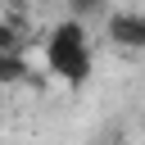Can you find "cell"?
<instances>
[{
    "label": "cell",
    "mask_w": 145,
    "mask_h": 145,
    "mask_svg": "<svg viewBox=\"0 0 145 145\" xmlns=\"http://www.w3.org/2000/svg\"><path fill=\"white\" fill-rule=\"evenodd\" d=\"M45 63H50L54 77H63L72 86H82L91 77V45H86L82 18H63V23L50 27V36H45Z\"/></svg>",
    "instance_id": "obj_1"
},
{
    "label": "cell",
    "mask_w": 145,
    "mask_h": 145,
    "mask_svg": "<svg viewBox=\"0 0 145 145\" xmlns=\"http://www.w3.org/2000/svg\"><path fill=\"white\" fill-rule=\"evenodd\" d=\"M109 41L122 45V50H145V14H131V9H118L109 14Z\"/></svg>",
    "instance_id": "obj_2"
},
{
    "label": "cell",
    "mask_w": 145,
    "mask_h": 145,
    "mask_svg": "<svg viewBox=\"0 0 145 145\" xmlns=\"http://www.w3.org/2000/svg\"><path fill=\"white\" fill-rule=\"evenodd\" d=\"M23 77H27V59H23L18 50L0 54V86H14V82H23Z\"/></svg>",
    "instance_id": "obj_3"
},
{
    "label": "cell",
    "mask_w": 145,
    "mask_h": 145,
    "mask_svg": "<svg viewBox=\"0 0 145 145\" xmlns=\"http://www.w3.org/2000/svg\"><path fill=\"white\" fill-rule=\"evenodd\" d=\"M18 41H23V23L18 18H0V54L18 50Z\"/></svg>",
    "instance_id": "obj_4"
},
{
    "label": "cell",
    "mask_w": 145,
    "mask_h": 145,
    "mask_svg": "<svg viewBox=\"0 0 145 145\" xmlns=\"http://www.w3.org/2000/svg\"><path fill=\"white\" fill-rule=\"evenodd\" d=\"M109 0H68V14L72 18H91V14H104Z\"/></svg>",
    "instance_id": "obj_5"
},
{
    "label": "cell",
    "mask_w": 145,
    "mask_h": 145,
    "mask_svg": "<svg viewBox=\"0 0 145 145\" xmlns=\"http://www.w3.org/2000/svg\"><path fill=\"white\" fill-rule=\"evenodd\" d=\"M36 5H45V0H36Z\"/></svg>",
    "instance_id": "obj_6"
}]
</instances>
